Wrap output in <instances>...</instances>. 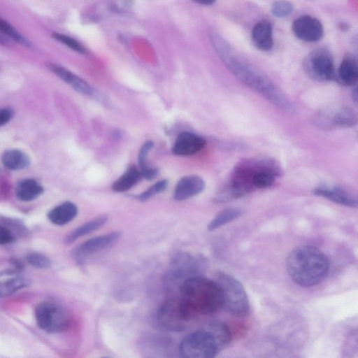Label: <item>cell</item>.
I'll return each mask as SVG.
<instances>
[{"label":"cell","mask_w":358,"mask_h":358,"mask_svg":"<svg viewBox=\"0 0 358 358\" xmlns=\"http://www.w3.org/2000/svg\"><path fill=\"white\" fill-rule=\"evenodd\" d=\"M212 46L228 70L242 83L260 94L278 108L293 113V104L260 69L241 55L220 34L211 31Z\"/></svg>","instance_id":"6da1fadb"},{"label":"cell","mask_w":358,"mask_h":358,"mask_svg":"<svg viewBox=\"0 0 358 358\" xmlns=\"http://www.w3.org/2000/svg\"><path fill=\"white\" fill-rule=\"evenodd\" d=\"M286 268L290 278L301 287L320 283L327 277L329 262L318 248L308 245L294 248L288 255Z\"/></svg>","instance_id":"7a4b0ae2"},{"label":"cell","mask_w":358,"mask_h":358,"mask_svg":"<svg viewBox=\"0 0 358 358\" xmlns=\"http://www.w3.org/2000/svg\"><path fill=\"white\" fill-rule=\"evenodd\" d=\"M230 341L228 327L220 322H213L185 337L180 343L179 353L185 358H212Z\"/></svg>","instance_id":"3957f363"},{"label":"cell","mask_w":358,"mask_h":358,"mask_svg":"<svg viewBox=\"0 0 358 358\" xmlns=\"http://www.w3.org/2000/svg\"><path fill=\"white\" fill-rule=\"evenodd\" d=\"M180 292L181 299L196 315L213 314L223 308L222 289L215 280L192 276L185 280Z\"/></svg>","instance_id":"277c9868"},{"label":"cell","mask_w":358,"mask_h":358,"mask_svg":"<svg viewBox=\"0 0 358 358\" xmlns=\"http://www.w3.org/2000/svg\"><path fill=\"white\" fill-rule=\"evenodd\" d=\"M215 281L222 289L223 307L236 316L246 315L250 311V303L242 284L224 272L217 273Z\"/></svg>","instance_id":"5b68a950"},{"label":"cell","mask_w":358,"mask_h":358,"mask_svg":"<svg viewBox=\"0 0 358 358\" xmlns=\"http://www.w3.org/2000/svg\"><path fill=\"white\" fill-rule=\"evenodd\" d=\"M196 317L195 313L181 298L166 300L157 314L159 324L171 331H184Z\"/></svg>","instance_id":"8992f818"},{"label":"cell","mask_w":358,"mask_h":358,"mask_svg":"<svg viewBox=\"0 0 358 358\" xmlns=\"http://www.w3.org/2000/svg\"><path fill=\"white\" fill-rule=\"evenodd\" d=\"M305 72L316 81H330L336 78L334 58L330 51L324 48H317L303 59Z\"/></svg>","instance_id":"52a82bcc"},{"label":"cell","mask_w":358,"mask_h":358,"mask_svg":"<svg viewBox=\"0 0 358 358\" xmlns=\"http://www.w3.org/2000/svg\"><path fill=\"white\" fill-rule=\"evenodd\" d=\"M357 121L356 113L345 106L324 108L319 110L313 118L314 124L323 130L353 127Z\"/></svg>","instance_id":"ba28073f"},{"label":"cell","mask_w":358,"mask_h":358,"mask_svg":"<svg viewBox=\"0 0 358 358\" xmlns=\"http://www.w3.org/2000/svg\"><path fill=\"white\" fill-rule=\"evenodd\" d=\"M38 326L48 333H59L69 325V316L61 306L52 302H42L35 309Z\"/></svg>","instance_id":"9c48e42d"},{"label":"cell","mask_w":358,"mask_h":358,"mask_svg":"<svg viewBox=\"0 0 358 358\" xmlns=\"http://www.w3.org/2000/svg\"><path fill=\"white\" fill-rule=\"evenodd\" d=\"M292 29L296 38L309 43L318 41L324 33L320 21L308 15H301L295 19Z\"/></svg>","instance_id":"30bf717a"},{"label":"cell","mask_w":358,"mask_h":358,"mask_svg":"<svg viewBox=\"0 0 358 358\" xmlns=\"http://www.w3.org/2000/svg\"><path fill=\"white\" fill-rule=\"evenodd\" d=\"M120 235L121 233L120 231H113L89 239L74 249L73 252V258L78 263L82 264L91 255L115 243Z\"/></svg>","instance_id":"8fae6325"},{"label":"cell","mask_w":358,"mask_h":358,"mask_svg":"<svg viewBox=\"0 0 358 358\" xmlns=\"http://www.w3.org/2000/svg\"><path fill=\"white\" fill-rule=\"evenodd\" d=\"M206 141L195 134L184 131L176 138L172 148L174 155L189 156L201 151L206 145Z\"/></svg>","instance_id":"7c38bea8"},{"label":"cell","mask_w":358,"mask_h":358,"mask_svg":"<svg viewBox=\"0 0 358 358\" xmlns=\"http://www.w3.org/2000/svg\"><path fill=\"white\" fill-rule=\"evenodd\" d=\"M205 187L204 180L199 176L192 175L182 178L174 189V199L182 201L201 193Z\"/></svg>","instance_id":"4fadbf2b"},{"label":"cell","mask_w":358,"mask_h":358,"mask_svg":"<svg viewBox=\"0 0 358 358\" xmlns=\"http://www.w3.org/2000/svg\"><path fill=\"white\" fill-rule=\"evenodd\" d=\"M48 66L52 72L78 93L86 96H91L94 94V89L90 84L68 69L52 63H49Z\"/></svg>","instance_id":"5bb4252c"},{"label":"cell","mask_w":358,"mask_h":358,"mask_svg":"<svg viewBox=\"0 0 358 358\" xmlns=\"http://www.w3.org/2000/svg\"><path fill=\"white\" fill-rule=\"evenodd\" d=\"M251 39L255 47L262 51H269L273 47V29L266 20L259 21L253 27Z\"/></svg>","instance_id":"9a60e30c"},{"label":"cell","mask_w":358,"mask_h":358,"mask_svg":"<svg viewBox=\"0 0 358 358\" xmlns=\"http://www.w3.org/2000/svg\"><path fill=\"white\" fill-rule=\"evenodd\" d=\"M358 65L355 55L347 52L343 57L338 71V79L344 85L353 86L357 82Z\"/></svg>","instance_id":"2e32d148"},{"label":"cell","mask_w":358,"mask_h":358,"mask_svg":"<svg viewBox=\"0 0 358 358\" xmlns=\"http://www.w3.org/2000/svg\"><path fill=\"white\" fill-rule=\"evenodd\" d=\"M314 194L341 205L352 208L357 206V199L339 187H317L314 190Z\"/></svg>","instance_id":"e0dca14e"},{"label":"cell","mask_w":358,"mask_h":358,"mask_svg":"<svg viewBox=\"0 0 358 358\" xmlns=\"http://www.w3.org/2000/svg\"><path fill=\"white\" fill-rule=\"evenodd\" d=\"M76 205L70 201L64 202L49 211L48 217L54 224L62 226L72 221L77 215Z\"/></svg>","instance_id":"ac0fdd59"},{"label":"cell","mask_w":358,"mask_h":358,"mask_svg":"<svg viewBox=\"0 0 358 358\" xmlns=\"http://www.w3.org/2000/svg\"><path fill=\"white\" fill-rule=\"evenodd\" d=\"M43 191V187L31 178L19 180L15 188L17 199L22 201H33L40 196Z\"/></svg>","instance_id":"d6986e66"},{"label":"cell","mask_w":358,"mask_h":358,"mask_svg":"<svg viewBox=\"0 0 358 358\" xmlns=\"http://www.w3.org/2000/svg\"><path fill=\"white\" fill-rule=\"evenodd\" d=\"M1 162L4 167L11 171H18L27 168L30 164L29 157L17 149H9L3 153Z\"/></svg>","instance_id":"ffe728a7"},{"label":"cell","mask_w":358,"mask_h":358,"mask_svg":"<svg viewBox=\"0 0 358 358\" xmlns=\"http://www.w3.org/2000/svg\"><path fill=\"white\" fill-rule=\"evenodd\" d=\"M142 177L141 171L134 165H130L124 173L112 185L117 192H124L133 187Z\"/></svg>","instance_id":"44dd1931"},{"label":"cell","mask_w":358,"mask_h":358,"mask_svg":"<svg viewBox=\"0 0 358 358\" xmlns=\"http://www.w3.org/2000/svg\"><path fill=\"white\" fill-rule=\"evenodd\" d=\"M107 219V216L103 215L78 227L66 236V243H73L76 239L97 230L106 222Z\"/></svg>","instance_id":"7402d4cb"},{"label":"cell","mask_w":358,"mask_h":358,"mask_svg":"<svg viewBox=\"0 0 358 358\" xmlns=\"http://www.w3.org/2000/svg\"><path fill=\"white\" fill-rule=\"evenodd\" d=\"M199 261L188 255L178 256L173 262L174 274L180 276L196 273L199 270Z\"/></svg>","instance_id":"603a6c76"},{"label":"cell","mask_w":358,"mask_h":358,"mask_svg":"<svg viewBox=\"0 0 358 358\" xmlns=\"http://www.w3.org/2000/svg\"><path fill=\"white\" fill-rule=\"evenodd\" d=\"M29 285L30 280L21 276L0 280V298L8 296Z\"/></svg>","instance_id":"cb8c5ba5"},{"label":"cell","mask_w":358,"mask_h":358,"mask_svg":"<svg viewBox=\"0 0 358 358\" xmlns=\"http://www.w3.org/2000/svg\"><path fill=\"white\" fill-rule=\"evenodd\" d=\"M243 212L238 208H227L220 211L217 215L211 220L208 225L209 231H214L217 228L233 221L242 215Z\"/></svg>","instance_id":"d4e9b609"},{"label":"cell","mask_w":358,"mask_h":358,"mask_svg":"<svg viewBox=\"0 0 358 358\" xmlns=\"http://www.w3.org/2000/svg\"><path fill=\"white\" fill-rule=\"evenodd\" d=\"M275 173L271 169L259 168L254 171L252 185L257 188L271 187L275 182Z\"/></svg>","instance_id":"484cf974"},{"label":"cell","mask_w":358,"mask_h":358,"mask_svg":"<svg viewBox=\"0 0 358 358\" xmlns=\"http://www.w3.org/2000/svg\"><path fill=\"white\" fill-rule=\"evenodd\" d=\"M0 31L8 38L17 42L18 43L29 46V42L25 38L13 25L6 20L0 18Z\"/></svg>","instance_id":"4316f807"},{"label":"cell","mask_w":358,"mask_h":358,"mask_svg":"<svg viewBox=\"0 0 358 358\" xmlns=\"http://www.w3.org/2000/svg\"><path fill=\"white\" fill-rule=\"evenodd\" d=\"M52 36L56 41L60 42L61 43L71 48V50L80 54H87L86 49L76 39L58 32H53L52 34Z\"/></svg>","instance_id":"83f0119b"},{"label":"cell","mask_w":358,"mask_h":358,"mask_svg":"<svg viewBox=\"0 0 358 358\" xmlns=\"http://www.w3.org/2000/svg\"><path fill=\"white\" fill-rule=\"evenodd\" d=\"M294 10V4L286 0L274 1L271 6V11L276 17H285Z\"/></svg>","instance_id":"f1b7e54d"},{"label":"cell","mask_w":358,"mask_h":358,"mask_svg":"<svg viewBox=\"0 0 358 358\" xmlns=\"http://www.w3.org/2000/svg\"><path fill=\"white\" fill-rule=\"evenodd\" d=\"M168 186V181L167 180H162L158 182H157L155 184L150 187L148 189H146L145 192H142L139 195L137 196L138 199H139L141 201H145L152 196H155L156 194L163 192L166 189Z\"/></svg>","instance_id":"f546056e"},{"label":"cell","mask_w":358,"mask_h":358,"mask_svg":"<svg viewBox=\"0 0 358 358\" xmlns=\"http://www.w3.org/2000/svg\"><path fill=\"white\" fill-rule=\"evenodd\" d=\"M27 261L33 267L40 269L49 268L51 265V262L47 256L38 252L29 254Z\"/></svg>","instance_id":"4dcf8cb0"},{"label":"cell","mask_w":358,"mask_h":358,"mask_svg":"<svg viewBox=\"0 0 358 358\" xmlns=\"http://www.w3.org/2000/svg\"><path fill=\"white\" fill-rule=\"evenodd\" d=\"M153 146V143L150 141H148L144 143V145L141 147L139 154H138V164L141 167V170L145 169L148 167L146 165V159L148 157V154L149 151Z\"/></svg>","instance_id":"1f68e13d"},{"label":"cell","mask_w":358,"mask_h":358,"mask_svg":"<svg viewBox=\"0 0 358 358\" xmlns=\"http://www.w3.org/2000/svg\"><path fill=\"white\" fill-rule=\"evenodd\" d=\"M15 240V236L10 229L0 224V245L10 244Z\"/></svg>","instance_id":"d6a6232c"},{"label":"cell","mask_w":358,"mask_h":358,"mask_svg":"<svg viewBox=\"0 0 358 358\" xmlns=\"http://www.w3.org/2000/svg\"><path fill=\"white\" fill-rule=\"evenodd\" d=\"M13 110L10 108H0V127L6 124L13 116Z\"/></svg>","instance_id":"836d02e7"},{"label":"cell","mask_w":358,"mask_h":358,"mask_svg":"<svg viewBox=\"0 0 358 358\" xmlns=\"http://www.w3.org/2000/svg\"><path fill=\"white\" fill-rule=\"evenodd\" d=\"M141 173L142 177L145 178L148 180H152L156 178L158 170L155 168L147 167L145 169L140 171Z\"/></svg>","instance_id":"e575fe53"},{"label":"cell","mask_w":358,"mask_h":358,"mask_svg":"<svg viewBox=\"0 0 358 358\" xmlns=\"http://www.w3.org/2000/svg\"><path fill=\"white\" fill-rule=\"evenodd\" d=\"M196 3L201 5H210L213 4L215 0H192Z\"/></svg>","instance_id":"d590c367"},{"label":"cell","mask_w":358,"mask_h":358,"mask_svg":"<svg viewBox=\"0 0 358 358\" xmlns=\"http://www.w3.org/2000/svg\"><path fill=\"white\" fill-rule=\"evenodd\" d=\"M0 43L6 45L8 43V38L0 31Z\"/></svg>","instance_id":"8d00e7d4"},{"label":"cell","mask_w":358,"mask_h":358,"mask_svg":"<svg viewBox=\"0 0 358 358\" xmlns=\"http://www.w3.org/2000/svg\"><path fill=\"white\" fill-rule=\"evenodd\" d=\"M357 97H358L357 89V87H355L352 92V99L355 104H357V99H358Z\"/></svg>","instance_id":"74e56055"}]
</instances>
